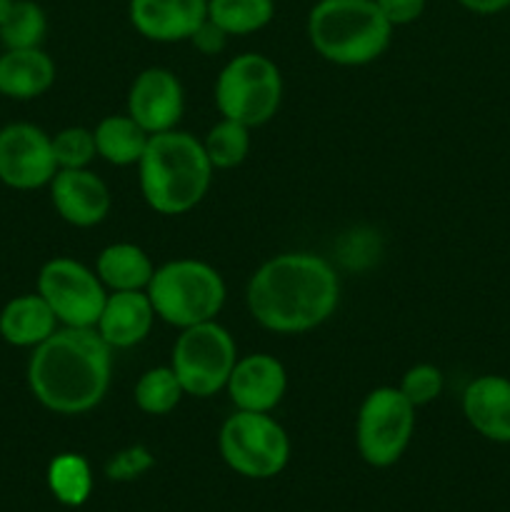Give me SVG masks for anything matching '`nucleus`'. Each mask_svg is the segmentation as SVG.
Masks as SVG:
<instances>
[{
  "instance_id": "1",
  "label": "nucleus",
  "mask_w": 510,
  "mask_h": 512,
  "mask_svg": "<svg viewBox=\"0 0 510 512\" xmlns=\"http://www.w3.org/2000/svg\"><path fill=\"white\" fill-rule=\"evenodd\" d=\"M245 303L260 328L303 335L333 318L340 303V278L320 255L308 250L280 253L255 270Z\"/></svg>"
},
{
  "instance_id": "2",
  "label": "nucleus",
  "mask_w": 510,
  "mask_h": 512,
  "mask_svg": "<svg viewBox=\"0 0 510 512\" xmlns=\"http://www.w3.org/2000/svg\"><path fill=\"white\" fill-rule=\"evenodd\" d=\"M113 378V348L95 328H58L33 348L28 385L45 410L83 415L105 400Z\"/></svg>"
},
{
  "instance_id": "3",
  "label": "nucleus",
  "mask_w": 510,
  "mask_h": 512,
  "mask_svg": "<svg viewBox=\"0 0 510 512\" xmlns=\"http://www.w3.org/2000/svg\"><path fill=\"white\" fill-rule=\"evenodd\" d=\"M135 168L143 200L158 215H185L198 208L215 173L203 143L178 128L150 135Z\"/></svg>"
},
{
  "instance_id": "4",
  "label": "nucleus",
  "mask_w": 510,
  "mask_h": 512,
  "mask_svg": "<svg viewBox=\"0 0 510 512\" xmlns=\"http://www.w3.org/2000/svg\"><path fill=\"white\" fill-rule=\"evenodd\" d=\"M393 30L375 0H318L305 20L310 48L343 68L375 63L390 48Z\"/></svg>"
},
{
  "instance_id": "5",
  "label": "nucleus",
  "mask_w": 510,
  "mask_h": 512,
  "mask_svg": "<svg viewBox=\"0 0 510 512\" xmlns=\"http://www.w3.org/2000/svg\"><path fill=\"white\" fill-rule=\"evenodd\" d=\"M145 293L158 320L178 330L218 320L228 298L223 275L210 263L195 258H178L158 265Z\"/></svg>"
},
{
  "instance_id": "6",
  "label": "nucleus",
  "mask_w": 510,
  "mask_h": 512,
  "mask_svg": "<svg viewBox=\"0 0 510 512\" xmlns=\"http://www.w3.org/2000/svg\"><path fill=\"white\" fill-rule=\"evenodd\" d=\"M215 108L223 118L260 128L278 115L283 103V75L263 53H240L215 78Z\"/></svg>"
},
{
  "instance_id": "7",
  "label": "nucleus",
  "mask_w": 510,
  "mask_h": 512,
  "mask_svg": "<svg viewBox=\"0 0 510 512\" xmlns=\"http://www.w3.org/2000/svg\"><path fill=\"white\" fill-rule=\"evenodd\" d=\"M225 465L248 480H270L288 468L290 438L270 413L235 410L218 433Z\"/></svg>"
},
{
  "instance_id": "8",
  "label": "nucleus",
  "mask_w": 510,
  "mask_h": 512,
  "mask_svg": "<svg viewBox=\"0 0 510 512\" xmlns=\"http://www.w3.org/2000/svg\"><path fill=\"white\" fill-rule=\"evenodd\" d=\"M238 360L235 338L218 320L180 330L170 353V368L178 375L185 395L213 398L228 385Z\"/></svg>"
},
{
  "instance_id": "9",
  "label": "nucleus",
  "mask_w": 510,
  "mask_h": 512,
  "mask_svg": "<svg viewBox=\"0 0 510 512\" xmlns=\"http://www.w3.org/2000/svg\"><path fill=\"white\" fill-rule=\"evenodd\" d=\"M415 433V408L393 385H380L363 398L355 418V445L373 468H390L408 450Z\"/></svg>"
},
{
  "instance_id": "10",
  "label": "nucleus",
  "mask_w": 510,
  "mask_h": 512,
  "mask_svg": "<svg viewBox=\"0 0 510 512\" xmlns=\"http://www.w3.org/2000/svg\"><path fill=\"white\" fill-rule=\"evenodd\" d=\"M38 295L50 305L60 328H95L108 290L80 260L53 258L40 268Z\"/></svg>"
},
{
  "instance_id": "11",
  "label": "nucleus",
  "mask_w": 510,
  "mask_h": 512,
  "mask_svg": "<svg viewBox=\"0 0 510 512\" xmlns=\"http://www.w3.org/2000/svg\"><path fill=\"white\" fill-rule=\"evenodd\" d=\"M58 173L53 135L33 123H10L0 130V183L13 190H38Z\"/></svg>"
},
{
  "instance_id": "12",
  "label": "nucleus",
  "mask_w": 510,
  "mask_h": 512,
  "mask_svg": "<svg viewBox=\"0 0 510 512\" xmlns=\"http://www.w3.org/2000/svg\"><path fill=\"white\" fill-rule=\"evenodd\" d=\"M125 113L148 135L178 128L185 113L183 83L170 68H145L130 83Z\"/></svg>"
},
{
  "instance_id": "13",
  "label": "nucleus",
  "mask_w": 510,
  "mask_h": 512,
  "mask_svg": "<svg viewBox=\"0 0 510 512\" xmlns=\"http://www.w3.org/2000/svg\"><path fill=\"white\" fill-rule=\"evenodd\" d=\"M288 390V373L285 365L275 355L250 353L235 360L225 393L235 410L250 413H273L285 398Z\"/></svg>"
},
{
  "instance_id": "14",
  "label": "nucleus",
  "mask_w": 510,
  "mask_h": 512,
  "mask_svg": "<svg viewBox=\"0 0 510 512\" xmlns=\"http://www.w3.org/2000/svg\"><path fill=\"white\" fill-rule=\"evenodd\" d=\"M50 200L60 218L73 228H95L110 213V190L90 168L58 170L50 180Z\"/></svg>"
},
{
  "instance_id": "15",
  "label": "nucleus",
  "mask_w": 510,
  "mask_h": 512,
  "mask_svg": "<svg viewBox=\"0 0 510 512\" xmlns=\"http://www.w3.org/2000/svg\"><path fill=\"white\" fill-rule=\"evenodd\" d=\"M208 18V0H128L135 33L153 43H183Z\"/></svg>"
},
{
  "instance_id": "16",
  "label": "nucleus",
  "mask_w": 510,
  "mask_h": 512,
  "mask_svg": "<svg viewBox=\"0 0 510 512\" xmlns=\"http://www.w3.org/2000/svg\"><path fill=\"white\" fill-rule=\"evenodd\" d=\"M460 408L480 438L510 445V378L495 373L478 375L465 385Z\"/></svg>"
},
{
  "instance_id": "17",
  "label": "nucleus",
  "mask_w": 510,
  "mask_h": 512,
  "mask_svg": "<svg viewBox=\"0 0 510 512\" xmlns=\"http://www.w3.org/2000/svg\"><path fill=\"white\" fill-rule=\"evenodd\" d=\"M155 320L158 315L145 290H120L108 293L95 330L113 350H128L148 338Z\"/></svg>"
},
{
  "instance_id": "18",
  "label": "nucleus",
  "mask_w": 510,
  "mask_h": 512,
  "mask_svg": "<svg viewBox=\"0 0 510 512\" xmlns=\"http://www.w3.org/2000/svg\"><path fill=\"white\" fill-rule=\"evenodd\" d=\"M55 83V63L43 48L5 50L0 55V93L13 100H33Z\"/></svg>"
},
{
  "instance_id": "19",
  "label": "nucleus",
  "mask_w": 510,
  "mask_h": 512,
  "mask_svg": "<svg viewBox=\"0 0 510 512\" xmlns=\"http://www.w3.org/2000/svg\"><path fill=\"white\" fill-rule=\"evenodd\" d=\"M58 328V318L38 293L18 295L0 310V335L15 348H38Z\"/></svg>"
},
{
  "instance_id": "20",
  "label": "nucleus",
  "mask_w": 510,
  "mask_h": 512,
  "mask_svg": "<svg viewBox=\"0 0 510 512\" xmlns=\"http://www.w3.org/2000/svg\"><path fill=\"white\" fill-rule=\"evenodd\" d=\"M95 273L108 293L120 290H145L155 273L150 255L135 243L105 245L95 260Z\"/></svg>"
},
{
  "instance_id": "21",
  "label": "nucleus",
  "mask_w": 510,
  "mask_h": 512,
  "mask_svg": "<svg viewBox=\"0 0 510 512\" xmlns=\"http://www.w3.org/2000/svg\"><path fill=\"white\" fill-rule=\"evenodd\" d=\"M93 135L95 148H98V158L115 165V168L138 165L150 140V135L145 133L128 113L103 118L95 125Z\"/></svg>"
},
{
  "instance_id": "22",
  "label": "nucleus",
  "mask_w": 510,
  "mask_h": 512,
  "mask_svg": "<svg viewBox=\"0 0 510 512\" xmlns=\"http://www.w3.org/2000/svg\"><path fill=\"white\" fill-rule=\"evenodd\" d=\"M275 18V0H208V20L223 33L253 35Z\"/></svg>"
},
{
  "instance_id": "23",
  "label": "nucleus",
  "mask_w": 510,
  "mask_h": 512,
  "mask_svg": "<svg viewBox=\"0 0 510 512\" xmlns=\"http://www.w3.org/2000/svg\"><path fill=\"white\" fill-rule=\"evenodd\" d=\"M133 398L135 405H138L145 415L160 418V415L173 413V410L183 403L185 390L170 365H158V368H150L140 375L138 383H135Z\"/></svg>"
},
{
  "instance_id": "24",
  "label": "nucleus",
  "mask_w": 510,
  "mask_h": 512,
  "mask_svg": "<svg viewBox=\"0 0 510 512\" xmlns=\"http://www.w3.org/2000/svg\"><path fill=\"white\" fill-rule=\"evenodd\" d=\"M248 125L238 123V120L220 118L213 128L208 130L200 143H203L205 155H208L210 165L215 170H233L245 163L250 155V145H253V135H250Z\"/></svg>"
},
{
  "instance_id": "25",
  "label": "nucleus",
  "mask_w": 510,
  "mask_h": 512,
  "mask_svg": "<svg viewBox=\"0 0 510 512\" xmlns=\"http://www.w3.org/2000/svg\"><path fill=\"white\" fill-rule=\"evenodd\" d=\"M48 488L63 505L78 508L93 493V470L83 455L63 453L48 465Z\"/></svg>"
},
{
  "instance_id": "26",
  "label": "nucleus",
  "mask_w": 510,
  "mask_h": 512,
  "mask_svg": "<svg viewBox=\"0 0 510 512\" xmlns=\"http://www.w3.org/2000/svg\"><path fill=\"white\" fill-rule=\"evenodd\" d=\"M45 33H48V18L35 0H15L8 18L0 25V40L8 50L40 48Z\"/></svg>"
},
{
  "instance_id": "27",
  "label": "nucleus",
  "mask_w": 510,
  "mask_h": 512,
  "mask_svg": "<svg viewBox=\"0 0 510 512\" xmlns=\"http://www.w3.org/2000/svg\"><path fill=\"white\" fill-rule=\"evenodd\" d=\"M53 153L58 170L90 168V163L98 158L93 130L83 128V125H70V128L58 130L53 135Z\"/></svg>"
},
{
  "instance_id": "28",
  "label": "nucleus",
  "mask_w": 510,
  "mask_h": 512,
  "mask_svg": "<svg viewBox=\"0 0 510 512\" xmlns=\"http://www.w3.org/2000/svg\"><path fill=\"white\" fill-rule=\"evenodd\" d=\"M443 388H445L443 370L433 363H418L413 365V368H408L398 385L400 393L408 398V403L413 405L415 410L423 408V405L435 403V400L443 395Z\"/></svg>"
},
{
  "instance_id": "29",
  "label": "nucleus",
  "mask_w": 510,
  "mask_h": 512,
  "mask_svg": "<svg viewBox=\"0 0 510 512\" xmlns=\"http://www.w3.org/2000/svg\"><path fill=\"white\" fill-rule=\"evenodd\" d=\"M150 468H153V455H150L143 445H133V448L120 450V453L108 463L105 473L113 480H135Z\"/></svg>"
},
{
  "instance_id": "30",
  "label": "nucleus",
  "mask_w": 510,
  "mask_h": 512,
  "mask_svg": "<svg viewBox=\"0 0 510 512\" xmlns=\"http://www.w3.org/2000/svg\"><path fill=\"white\" fill-rule=\"evenodd\" d=\"M375 3L393 28L415 23L425 13V0H375Z\"/></svg>"
},
{
  "instance_id": "31",
  "label": "nucleus",
  "mask_w": 510,
  "mask_h": 512,
  "mask_svg": "<svg viewBox=\"0 0 510 512\" xmlns=\"http://www.w3.org/2000/svg\"><path fill=\"white\" fill-rule=\"evenodd\" d=\"M228 38H230L228 33H223V30H220L213 20L205 18V23L195 30L193 38H190L188 43H193V48L203 55H218L225 50Z\"/></svg>"
},
{
  "instance_id": "32",
  "label": "nucleus",
  "mask_w": 510,
  "mask_h": 512,
  "mask_svg": "<svg viewBox=\"0 0 510 512\" xmlns=\"http://www.w3.org/2000/svg\"><path fill=\"white\" fill-rule=\"evenodd\" d=\"M458 5L475 15H498L510 10V0H458Z\"/></svg>"
},
{
  "instance_id": "33",
  "label": "nucleus",
  "mask_w": 510,
  "mask_h": 512,
  "mask_svg": "<svg viewBox=\"0 0 510 512\" xmlns=\"http://www.w3.org/2000/svg\"><path fill=\"white\" fill-rule=\"evenodd\" d=\"M13 3H15V0H0V25H3L5 18H8V13H10V8H13Z\"/></svg>"
}]
</instances>
